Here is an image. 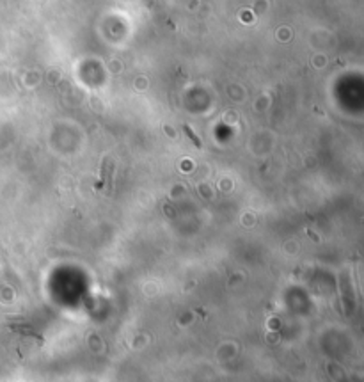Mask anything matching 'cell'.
I'll return each instance as SVG.
<instances>
[{"label": "cell", "instance_id": "1", "mask_svg": "<svg viewBox=\"0 0 364 382\" xmlns=\"http://www.w3.org/2000/svg\"><path fill=\"white\" fill-rule=\"evenodd\" d=\"M183 130H185V134H187L188 137H190V141H192V143H194V144H195V146H197V148H201V141H199V137H197V135H195L194 132L190 130V126H187V124H185V126H183Z\"/></svg>", "mask_w": 364, "mask_h": 382}]
</instances>
